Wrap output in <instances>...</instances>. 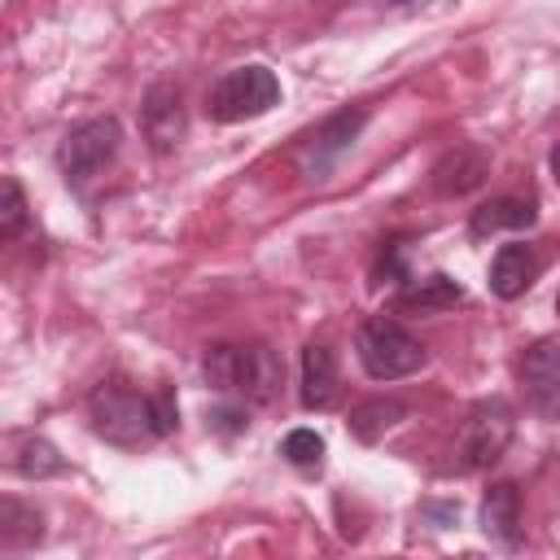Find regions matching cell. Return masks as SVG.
I'll return each mask as SVG.
<instances>
[{"label":"cell","mask_w":560,"mask_h":560,"mask_svg":"<svg viewBox=\"0 0 560 560\" xmlns=\"http://www.w3.org/2000/svg\"><path fill=\"white\" fill-rule=\"evenodd\" d=\"M92 429L114 446H149L179 429L175 394L162 385L153 394L136 389L127 376H109L88 394Z\"/></svg>","instance_id":"cell-1"},{"label":"cell","mask_w":560,"mask_h":560,"mask_svg":"<svg viewBox=\"0 0 560 560\" xmlns=\"http://www.w3.org/2000/svg\"><path fill=\"white\" fill-rule=\"evenodd\" d=\"M201 376L214 394L236 402H271L284 381V363L262 341H214L201 354Z\"/></svg>","instance_id":"cell-2"},{"label":"cell","mask_w":560,"mask_h":560,"mask_svg":"<svg viewBox=\"0 0 560 560\" xmlns=\"http://www.w3.org/2000/svg\"><path fill=\"white\" fill-rule=\"evenodd\" d=\"M354 354L372 381H402L429 363V350L416 332H407L389 315H372L354 332Z\"/></svg>","instance_id":"cell-3"},{"label":"cell","mask_w":560,"mask_h":560,"mask_svg":"<svg viewBox=\"0 0 560 560\" xmlns=\"http://www.w3.org/2000/svg\"><path fill=\"white\" fill-rule=\"evenodd\" d=\"M280 101V79L267 66H236L219 74L206 92V114L214 122H245L267 114Z\"/></svg>","instance_id":"cell-4"},{"label":"cell","mask_w":560,"mask_h":560,"mask_svg":"<svg viewBox=\"0 0 560 560\" xmlns=\"http://www.w3.org/2000/svg\"><path fill=\"white\" fill-rule=\"evenodd\" d=\"M512 433H516V411H512L503 398L477 402V407L468 411V420L459 424V438H455V468H459V472H481V468H490V464L512 446Z\"/></svg>","instance_id":"cell-5"},{"label":"cell","mask_w":560,"mask_h":560,"mask_svg":"<svg viewBox=\"0 0 560 560\" xmlns=\"http://www.w3.org/2000/svg\"><path fill=\"white\" fill-rule=\"evenodd\" d=\"M118 144H122V127H118L114 114H105V118H83V122L70 127L66 140L57 144V166H61V175H66L74 188H83V184H92V179L118 158Z\"/></svg>","instance_id":"cell-6"},{"label":"cell","mask_w":560,"mask_h":560,"mask_svg":"<svg viewBox=\"0 0 560 560\" xmlns=\"http://www.w3.org/2000/svg\"><path fill=\"white\" fill-rule=\"evenodd\" d=\"M363 122H368V109L363 105H354V109H337V114H328L306 140H302V149H298V166L311 175V179H319V175H328L332 166H337V158L359 140V131H363Z\"/></svg>","instance_id":"cell-7"},{"label":"cell","mask_w":560,"mask_h":560,"mask_svg":"<svg viewBox=\"0 0 560 560\" xmlns=\"http://www.w3.org/2000/svg\"><path fill=\"white\" fill-rule=\"evenodd\" d=\"M521 389H525V402L538 420L556 424L560 420V346L556 341H534L525 354H521Z\"/></svg>","instance_id":"cell-8"},{"label":"cell","mask_w":560,"mask_h":560,"mask_svg":"<svg viewBox=\"0 0 560 560\" xmlns=\"http://www.w3.org/2000/svg\"><path fill=\"white\" fill-rule=\"evenodd\" d=\"M140 131L149 140L153 153H171L184 131H188V109H184V96L175 83H149V92L140 96Z\"/></svg>","instance_id":"cell-9"},{"label":"cell","mask_w":560,"mask_h":560,"mask_svg":"<svg viewBox=\"0 0 560 560\" xmlns=\"http://www.w3.org/2000/svg\"><path fill=\"white\" fill-rule=\"evenodd\" d=\"M538 267H542V262H538L534 245H525V241H508V245H499L494 258H490V293L503 298V302L521 298V293L538 280Z\"/></svg>","instance_id":"cell-10"},{"label":"cell","mask_w":560,"mask_h":560,"mask_svg":"<svg viewBox=\"0 0 560 560\" xmlns=\"http://www.w3.org/2000/svg\"><path fill=\"white\" fill-rule=\"evenodd\" d=\"M306 411H328L341 398V372H337V354L328 346H306L302 350V389H298Z\"/></svg>","instance_id":"cell-11"},{"label":"cell","mask_w":560,"mask_h":560,"mask_svg":"<svg viewBox=\"0 0 560 560\" xmlns=\"http://www.w3.org/2000/svg\"><path fill=\"white\" fill-rule=\"evenodd\" d=\"M486 175H490V158H486L477 144H455V149H446V153L438 158V166H433V188H438L442 197H464V192L481 188Z\"/></svg>","instance_id":"cell-12"},{"label":"cell","mask_w":560,"mask_h":560,"mask_svg":"<svg viewBox=\"0 0 560 560\" xmlns=\"http://www.w3.org/2000/svg\"><path fill=\"white\" fill-rule=\"evenodd\" d=\"M481 529L499 547H521V490L516 481H494L481 499Z\"/></svg>","instance_id":"cell-13"},{"label":"cell","mask_w":560,"mask_h":560,"mask_svg":"<svg viewBox=\"0 0 560 560\" xmlns=\"http://www.w3.org/2000/svg\"><path fill=\"white\" fill-rule=\"evenodd\" d=\"M534 219H538L534 201H525V197H490L486 206H477V210H472L468 232H472V236H494V232L529 228Z\"/></svg>","instance_id":"cell-14"},{"label":"cell","mask_w":560,"mask_h":560,"mask_svg":"<svg viewBox=\"0 0 560 560\" xmlns=\"http://www.w3.org/2000/svg\"><path fill=\"white\" fill-rule=\"evenodd\" d=\"M459 302H464V284L451 280L446 271H433L424 280H407L398 289V306H407V311H451Z\"/></svg>","instance_id":"cell-15"},{"label":"cell","mask_w":560,"mask_h":560,"mask_svg":"<svg viewBox=\"0 0 560 560\" xmlns=\"http://www.w3.org/2000/svg\"><path fill=\"white\" fill-rule=\"evenodd\" d=\"M39 538H44V516L31 503L13 499V494L0 499V547L4 551H26Z\"/></svg>","instance_id":"cell-16"},{"label":"cell","mask_w":560,"mask_h":560,"mask_svg":"<svg viewBox=\"0 0 560 560\" xmlns=\"http://www.w3.org/2000/svg\"><path fill=\"white\" fill-rule=\"evenodd\" d=\"M402 416H407V407H402L398 398H368V402H359V407L350 411V433L372 446V442H381L385 429H394Z\"/></svg>","instance_id":"cell-17"},{"label":"cell","mask_w":560,"mask_h":560,"mask_svg":"<svg viewBox=\"0 0 560 560\" xmlns=\"http://www.w3.org/2000/svg\"><path fill=\"white\" fill-rule=\"evenodd\" d=\"M13 468H18L22 477L44 481V477L66 472V459L57 455V446H52V442H44V438H22V442H18V451H13Z\"/></svg>","instance_id":"cell-18"},{"label":"cell","mask_w":560,"mask_h":560,"mask_svg":"<svg viewBox=\"0 0 560 560\" xmlns=\"http://www.w3.org/2000/svg\"><path fill=\"white\" fill-rule=\"evenodd\" d=\"M280 455L293 468H302V472H319V464H324V438L315 429H289L284 442H280Z\"/></svg>","instance_id":"cell-19"},{"label":"cell","mask_w":560,"mask_h":560,"mask_svg":"<svg viewBox=\"0 0 560 560\" xmlns=\"http://www.w3.org/2000/svg\"><path fill=\"white\" fill-rule=\"evenodd\" d=\"M26 223V197H22V184L13 175H4V206H0V236L13 241Z\"/></svg>","instance_id":"cell-20"},{"label":"cell","mask_w":560,"mask_h":560,"mask_svg":"<svg viewBox=\"0 0 560 560\" xmlns=\"http://www.w3.org/2000/svg\"><path fill=\"white\" fill-rule=\"evenodd\" d=\"M402 249H407V245H398V241H385V245H381L376 267H372V284H407V280H411Z\"/></svg>","instance_id":"cell-21"},{"label":"cell","mask_w":560,"mask_h":560,"mask_svg":"<svg viewBox=\"0 0 560 560\" xmlns=\"http://www.w3.org/2000/svg\"><path fill=\"white\" fill-rule=\"evenodd\" d=\"M249 420H245V402H236V407H214L210 411V429H219V433H241Z\"/></svg>","instance_id":"cell-22"},{"label":"cell","mask_w":560,"mask_h":560,"mask_svg":"<svg viewBox=\"0 0 560 560\" xmlns=\"http://www.w3.org/2000/svg\"><path fill=\"white\" fill-rule=\"evenodd\" d=\"M551 179L560 184V140H556V149H551Z\"/></svg>","instance_id":"cell-23"},{"label":"cell","mask_w":560,"mask_h":560,"mask_svg":"<svg viewBox=\"0 0 560 560\" xmlns=\"http://www.w3.org/2000/svg\"><path fill=\"white\" fill-rule=\"evenodd\" d=\"M385 4H411V0H385Z\"/></svg>","instance_id":"cell-24"},{"label":"cell","mask_w":560,"mask_h":560,"mask_svg":"<svg viewBox=\"0 0 560 560\" xmlns=\"http://www.w3.org/2000/svg\"><path fill=\"white\" fill-rule=\"evenodd\" d=\"M556 311H560V293H556Z\"/></svg>","instance_id":"cell-25"}]
</instances>
